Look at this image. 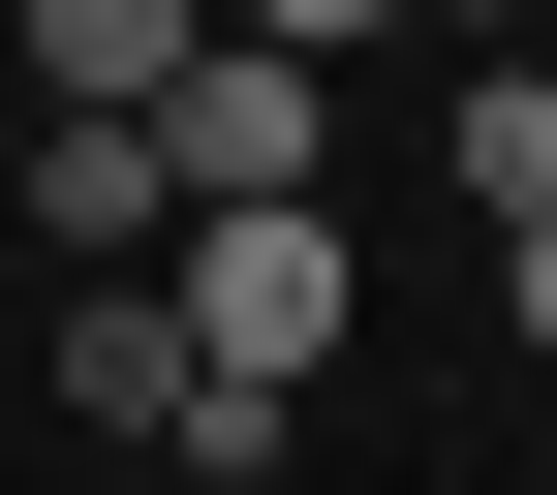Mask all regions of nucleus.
Segmentation results:
<instances>
[{"mask_svg":"<svg viewBox=\"0 0 557 495\" xmlns=\"http://www.w3.org/2000/svg\"><path fill=\"white\" fill-rule=\"evenodd\" d=\"M156 310H186V372H218V403H310V372H341V186L186 218V279H156Z\"/></svg>","mask_w":557,"mask_h":495,"instance_id":"f257e3e1","label":"nucleus"},{"mask_svg":"<svg viewBox=\"0 0 557 495\" xmlns=\"http://www.w3.org/2000/svg\"><path fill=\"white\" fill-rule=\"evenodd\" d=\"M310 156H341V62H278V32H218V62L156 94V186H186V218H278Z\"/></svg>","mask_w":557,"mask_h":495,"instance_id":"f03ea898","label":"nucleus"},{"mask_svg":"<svg viewBox=\"0 0 557 495\" xmlns=\"http://www.w3.org/2000/svg\"><path fill=\"white\" fill-rule=\"evenodd\" d=\"M0 32H32V124H156L218 62V0H0Z\"/></svg>","mask_w":557,"mask_h":495,"instance_id":"7ed1b4c3","label":"nucleus"},{"mask_svg":"<svg viewBox=\"0 0 557 495\" xmlns=\"http://www.w3.org/2000/svg\"><path fill=\"white\" fill-rule=\"evenodd\" d=\"M32 248H94V279H156V248H186V186H156V124H32Z\"/></svg>","mask_w":557,"mask_h":495,"instance_id":"20e7f679","label":"nucleus"},{"mask_svg":"<svg viewBox=\"0 0 557 495\" xmlns=\"http://www.w3.org/2000/svg\"><path fill=\"white\" fill-rule=\"evenodd\" d=\"M62 434H186V310L156 279H62Z\"/></svg>","mask_w":557,"mask_h":495,"instance_id":"39448f33","label":"nucleus"},{"mask_svg":"<svg viewBox=\"0 0 557 495\" xmlns=\"http://www.w3.org/2000/svg\"><path fill=\"white\" fill-rule=\"evenodd\" d=\"M434 156H465V218L527 248V218H557V62H465V94H434Z\"/></svg>","mask_w":557,"mask_h":495,"instance_id":"423d86ee","label":"nucleus"},{"mask_svg":"<svg viewBox=\"0 0 557 495\" xmlns=\"http://www.w3.org/2000/svg\"><path fill=\"white\" fill-rule=\"evenodd\" d=\"M218 32H278V62H372V32H403V0H218Z\"/></svg>","mask_w":557,"mask_h":495,"instance_id":"0eeeda50","label":"nucleus"},{"mask_svg":"<svg viewBox=\"0 0 557 495\" xmlns=\"http://www.w3.org/2000/svg\"><path fill=\"white\" fill-rule=\"evenodd\" d=\"M496 310H527V341H557V218H527V248H496Z\"/></svg>","mask_w":557,"mask_h":495,"instance_id":"6e6552de","label":"nucleus"},{"mask_svg":"<svg viewBox=\"0 0 557 495\" xmlns=\"http://www.w3.org/2000/svg\"><path fill=\"white\" fill-rule=\"evenodd\" d=\"M403 32H527V0H403Z\"/></svg>","mask_w":557,"mask_h":495,"instance_id":"1a4fd4ad","label":"nucleus"}]
</instances>
